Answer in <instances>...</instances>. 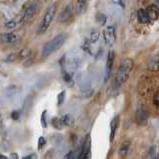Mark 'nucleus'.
<instances>
[{
  "label": "nucleus",
  "mask_w": 159,
  "mask_h": 159,
  "mask_svg": "<svg viewBox=\"0 0 159 159\" xmlns=\"http://www.w3.org/2000/svg\"><path fill=\"white\" fill-rule=\"evenodd\" d=\"M65 94H66V92L63 91L59 93V96H58V106H61V104L64 102L65 101Z\"/></svg>",
  "instance_id": "nucleus-22"
},
{
  "label": "nucleus",
  "mask_w": 159,
  "mask_h": 159,
  "mask_svg": "<svg viewBox=\"0 0 159 159\" xmlns=\"http://www.w3.org/2000/svg\"><path fill=\"white\" fill-rule=\"evenodd\" d=\"M129 145H130V143L129 142H123L120 147H119V155L120 156H126L127 153H128V150H129Z\"/></svg>",
  "instance_id": "nucleus-16"
},
{
  "label": "nucleus",
  "mask_w": 159,
  "mask_h": 159,
  "mask_svg": "<svg viewBox=\"0 0 159 159\" xmlns=\"http://www.w3.org/2000/svg\"><path fill=\"white\" fill-rule=\"evenodd\" d=\"M157 157H158V158H159V155H158V156H157Z\"/></svg>",
  "instance_id": "nucleus-35"
},
{
  "label": "nucleus",
  "mask_w": 159,
  "mask_h": 159,
  "mask_svg": "<svg viewBox=\"0 0 159 159\" xmlns=\"http://www.w3.org/2000/svg\"><path fill=\"white\" fill-rule=\"evenodd\" d=\"M113 1H114V2H116L117 4L120 5V6H121L122 8H124V3H123L122 0H113Z\"/></svg>",
  "instance_id": "nucleus-32"
},
{
  "label": "nucleus",
  "mask_w": 159,
  "mask_h": 159,
  "mask_svg": "<svg viewBox=\"0 0 159 159\" xmlns=\"http://www.w3.org/2000/svg\"><path fill=\"white\" fill-rule=\"evenodd\" d=\"M17 56H18L17 54H10V55H8V56L6 57V59H5L4 61H5V62H8V63L14 62L15 60H16Z\"/></svg>",
  "instance_id": "nucleus-23"
},
{
  "label": "nucleus",
  "mask_w": 159,
  "mask_h": 159,
  "mask_svg": "<svg viewBox=\"0 0 159 159\" xmlns=\"http://www.w3.org/2000/svg\"><path fill=\"white\" fill-rule=\"evenodd\" d=\"M21 20V18L20 17H18L17 19L15 18V19H12V20H10V21H8V22H6L4 24V27L5 28H7V29H13V28H15L17 26V24H18V22Z\"/></svg>",
  "instance_id": "nucleus-17"
},
{
  "label": "nucleus",
  "mask_w": 159,
  "mask_h": 159,
  "mask_svg": "<svg viewBox=\"0 0 159 159\" xmlns=\"http://www.w3.org/2000/svg\"><path fill=\"white\" fill-rule=\"evenodd\" d=\"M89 153H91V137H89V135H88L83 144V150L80 158H88L91 156Z\"/></svg>",
  "instance_id": "nucleus-10"
},
{
  "label": "nucleus",
  "mask_w": 159,
  "mask_h": 159,
  "mask_svg": "<svg viewBox=\"0 0 159 159\" xmlns=\"http://www.w3.org/2000/svg\"><path fill=\"white\" fill-rule=\"evenodd\" d=\"M98 37H99V33L98 31H93L92 32L91 34V38H89V40H91V43H96L98 40Z\"/></svg>",
  "instance_id": "nucleus-21"
},
{
  "label": "nucleus",
  "mask_w": 159,
  "mask_h": 159,
  "mask_svg": "<svg viewBox=\"0 0 159 159\" xmlns=\"http://www.w3.org/2000/svg\"><path fill=\"white\" fill-rule=\"evenodd\" d=\"M88 0H78V3H87Z\"/></svg>",
  "instance_id": "nucleus-33"
},
{
  "label": "nucleus",
  "mask_w": 159,
  "mask_h": 159,
  "mask_svg": "<svg viewBox=\"0 0 159 159\" xmlns=\"http://www.w3.org/2000/svg\"><path fill=\"white\" fill-rule=\"evenodd\" d=\"M30 55H31V50H30L29 48H24L22 51L19 53V56H20V58H21V59L27 58V57L30 56Z\"/></svg>",
  "instance_id": "nucleus-20"
},
{
  "label": "nucleus",
  "mask_w": 159,
  "mask_h": 159,
  "mask_svg": "<svg viewBox=\"0 0 159 159\" xmlns=\"http://www.w3.org/2000/svg\"><path fill=\"white\" fill-rule=\"evenodd\" d=\"M153 103L156 107H159V91L153 96Z\"/></svg>",
  "instance_id": "nucleus-26"
},
{
  "label": "nucleus",
  "mask_w": 159,
  "mask_h": 159,
  "mask_svg": "<svg viewBox=\"0 0 159 159\" xmlns=\"http://www.w3.org/2000/svg\"><path fill=\"white\" fill-rule=\"evenodd\" d=\"M119 116H116L112 119H111V141H112L114 139V136H116V130H117V127L119 125Z\"/></svg>",
  "instance_id": "nucleus-11"
},
{
  "label": "nucleus",
  "mask_w": 159,
  "mask_h": 159,
  "mask_svg": "<svg viewBox=\"0 0 159 159\" xmlns=\"http://www.w3.org/2000/svg\"><path fill=\"white\" fill-rule=\"evenodd\" d=\"M20 117V111H13L12 113H11V118L14 119V120H17Z\"/></svg>",
  "instance_id": "nucleus-27"
},
{
  "label": "nucleus",
  "mask_w": 159,
  "mask_h": 159,
  "mask_svg": "<svg viewBox=\"0 0 159 159\" xmlns=\"http://www.w3.org/2000/svg\"><path fill=\"white\" fill-rule=\"evenodd\" d=\"M52 125L57 129H62L65 126L62 122V120H61V118H59V117H53L52 118Z\"/></svg>",
  "instance_id": "nucleus-18"
},
{
  "label": "nucleus",
  "mask_w": 159,
  "mask_h": 159,
  "mask_svg": "<svg viewBox=\"0 0 159 159\" xmlns=\"http://www.w3.org/2000/svg\"><path fill=\"white\" fill-rule=\"evenodd\" d=\"M10 158L11 159H18L19 158V156H18V154H16V153H11L10 154Z\"/></svg>",
  "instance_id": "nucleus-31"
},
{
  "label": "nucleus",
  "mask_w": 159,
  "mask_h": 159,
  "mask_svg": "<svg viewBox=\"0 0 159 159\" xmlns=\"http://www.w3.org/2000/svg\"><path fill=\"white\" fill-rule=\"evenodd\" d=\"M148 119V114L143 108H138L135 113V120L139 125H145Z\"/></svg>",
  "instance_id": "nucleus-7"
},
{
  "label": "nucleus",
  "mask_w": 159,
  "mask_h": 159,
  "mask_svg": "<svg viewBox=\"0 0 159 159\" xmlns=\"http://www.w3.org/2000/svg\"><path fill=\"white\" fill-rule=\"evenodd\" d=\"M64 80L66 83H71L72 82V76L68 73H65L64 74Z\"/></svg>",
  "instance_id": "nucleus-28"
},
{
  "label": "nucleus",
  "mask_w": 159,
  "mask_h": 159,
  "mask_svg": "<svg viewBox=\"0 0 159 159\" xmlns=\"http://www.w3.org/2000/svg\"><path fill=\"white\" fill-rule=\"evenodd\" d=\"M132 68H133V61L129 58L124 59L120 63V66L118 67L116 77H114V82H116V86L119 87L126 82L129 75H130Z\"/></svg>",
  "instance_id": "nucleus-1"
},
{
  "label": "nucleus",
  "mask_w": 159,
  "mask_h": 159,
  "mask_svg": "<svg viewBox=\"0 0 159 159\" xmlns=\"http://www.w3.org/2000/svg\"><path fill=\"white\" fill-rule=\"evenodd\" d=\"M45 144H46V139H45L43 136L39 137V139H38V149H42Z\"/></svg>",
  "instance_id": "nucleus-25"
},
{
  "label": "nucleus",
  "mask_w": 159,
  "mask_h": 159,
  "mask_svg": "<svg viewBox=\"0 0 159 159\" xmlns=\"http://www.w3.org/2000/svg\"><path fill=\"white\" fill-rule=\"evenodd\" d=\"M61 120H62V122L65 126H72L75 122V118L72 114L67 113V114H65L64 116L61 117Z\"/></svg>",
  "instance_id": "nucleus-14"
},
{
  "label": "nucleus",
  "mask_w": 159,
  "mask_h": 159,
  "mask_svg": "<svg viewBox=\"0 0 159 159\" xmlns=\"http://www.w3.org/2000/svg\"><path fill=\"white\" fill-rule=\"evenodd\" d=\"M146 12L148 14L149 18H150V21H156L159 18V7L156 5L151 4L147 6L146 8Z\"/></svg>",
  "instance_id": "nucleus-8"
},
{
  "label": "nucleus",
  "mask_w": 159,
  "mask_h": 159,
  "mask_svg": "<svg viewBox=\"0 0 159 159\" xmlns=\"http://www.w3.org/2000/svg\"><path fill=\"white\" fill-rule=\"evenodd\" d=\"M37 10V6L35 4H32L30 5V6L28 8H26V10L24 11V15L23 17L24 18H29V17H32L33 15L35 14V12H36Z\"/></svg>",
  "instance_id": "nucleus-15"
},
{
  "label": "nucleus",
  "mask_w": 159,
  "mask_h": 159,
  "mask_svg": "<svg viewBox=\"0 0 159 159\" xmlns=\"http://www.w3.org/2000/svg\"><path fill=\"white\" fill-rule=\"evenodd\" d=\"M67 38H68V35L66 33H61L57 35L55 38H53L51 41L45 43L43 46V50H42V56L44 58H47L53 52L58 51V50L64 45V43L66 42Z\"/></svg>",
  "instance_id": "nucleus-2"
},
{
  "label": "nucleus",
  "mask_w": 159,
  "mask_h": 159,
  "mask_svg": "<svg viewBox=\"0 0 159 159\" xmlns=\"http://www.w3.org/2000/svg\"><path fill=\"white\" fill-rule=\"evenodd\" d=\"M156 1H157V3H158V5H159V0H156Z\"/></svg>",
  "instance_id": "nucleus-34"
},
{
  "label": "nucleus",
  "mask_w": 159,
  "mask_h": 159,
  "mask_svg": "<svg viewBox=\"0 0 159 159\" xmlns=\"http://www.w3.org/2000/svg\"><path fill=\"white\" fill-rule=\"evenodd\" d=\"M113 62H114V52L109 51L107 54V58L106 75H104V81L106 82H107L109 80V78H111V70H112Z\"/></svg>",
  "instance_id": "nucleus-5"
},
{
  "label": "nucleus",
  "mask_w": 159,
  "mask_h": 159,
  "mask_svg": "<svg viewBox=\"0 0 159 159\" xmlns=\"http://www.w3.org/2000/svg\"><path fill=\"white\" fill-rule=\"evenodd\" d=\"M1 39L3 43L13 44L18 41V36L14 33H5V34H2Z\"/></svg>",
  "instance_id": "nucleus-12"
},
{
  "label": "nucleus",
  "mask_w": 159,
  "mask_h": 159,
  "mask_svg": "<svg viewBox=\"0 0 159 159\" xmlns=\"http://www.w3.org/2000/svg\"><path fill=\"white\" fill-rule=\"evenodd\" d=\"M56 11H57L56 4L51 5V6L47 9V11L45 12L44 16L42 18L41 23H40V26L38 29V34H44L47 31L48 28L50 27V25H51L52 21H53L55 15H56Z\"/></svg>",
  "instance_id": "nucleus-3"
},
{
  "label": "nucleus",
  "mask_w": 159,
  "mask_h": 159,
  "mask_svg": "<svg viewBox=\"0 0 159 159\" xmlns=\"http://www.w3.org/2000/svg\"><path fill=\"white\" fill-rule=\"evenodd\" d=\"M14 1H15V0H14Z\"/></svg>",
  "instance_id": "nucleus-36"
},
{
  "label": "nucleus",
  "mask_w": 159,
  "mask_h": 159,
  "mask_svg": "<svg viewBox=\"0 0 159 159\" xmlns=\"http://www.w3.org/2000/svg\"><path fill=\"white\" fill-rule=\"evenodd\" d=\"M36 158H37L36 154H30V155H28V156L23 157V159H36Z\"/></svg>",
  "instance_id": "nucleus-30"
},
{
  "label": "nucleus",
  "mask_w": 159,
  "mask_h": 159,
  "mask_svg": "<svg viewBox=\"0 0 159 159\" xmlns=\"http://www.w3.org/2000/svg\"><path fill=\"white\" fill-rule=\"evenodd\" d=\"M97 20H98V22H99L102 25H104V23L107 21V17H106V15H103V14H98Z\"/></svg>",
  "instance_id": "nucleus-24"
},
{
  "label": "nucleus",
  "mask_w": 159,
  "mask_h": 159,
  "mask_svg": "<svg viewBox=\"0 0 159 159\" xmlns=\"http://www.w3.org/2000/svg\"><path fill=\"white\" fill-rule=\"evenodd\" d=\"M103 39H104V43H106L107 46H112L116 42V28L114 26H107L106 29L103 30Z\"/></svg>",
  "instance_id": "nucleus-4"
},
{
  "label": "nucleus",
  "mask_w": 159,
  "mask_h": 159,
  "mask_svg": "<svg viewBox=\"0 0 159 159\" xmlns=\"http://www.w3.org/2000/svg\"><path fill=\"white\" fill-rule=\"evenodd\" d=\"M137 19L141 24H147L150 22V18H149L148 14L146 12V9H139L137 11Z\"/></svg>",
  "instance_id": "nucleus-13"
},
{
  "label": "nucleus",
  "mask_w": 159,
  "mask_h": 159,
  "mask_svg": "<svg viewBox=\"0 0 159 159\" xmlns=\"http://www.w3.org/2000/svg\"><path fill=\"white\" fill-rule=\"evenodd\" d=\"M41 124L43 128H47L48 126V120H47V111L45 109L43 111L42 114H41Z\"/></svg>",
  "instance_id": "nucleus-19"
},
{
  "label": "nucleus",
  "mask_w": 159,
  "mask_h": 159,
  "mask_svg": "<svg viewBox=\"0 0 159 159\" xmlns=\"http://www.w3.org/2000/svg\"><path fill=\"white\" fill-rule=\"evenodd\" d=\"M75 152H76V151H70L68 154L65 155V158H75V157H77V155L75 154Z\"/></svg>",
  "instance_id": "nucleus-29"
},
{
  "label": "nucleus",
  "mask_w": 159,
  "mask_h": 159,
  "mask_svg": "<svg viewBox=\"0 0 159 159\" xmlns=\"http://www.w3.org/2000/svg\"><path fill=\"white\" fill-rule=\"evenodd\" d=\"M147 69L151 72H159V55H155L149 59Z\"/></svg>",
  "instance_id": "nucleus-9"
},
{
  "label": "nucleus",
  "mask_w": 159,
  "mask_h": 159,
  "mask_svg": "<svg viewBox=\"0 0 159 159\" xmlns=\"http://www.w3.org/2000/svg\"><path fill=\"white\" fill-rule=\"evenodd\" d=\"M72 14H73V6L71 4H69L66 6L63 11L60 13L59 15V21L60 22H67L68 20L71 19L72 17Z\"/></svg>",
  "instance_id": "nucleus-6"
}]
</instances>
